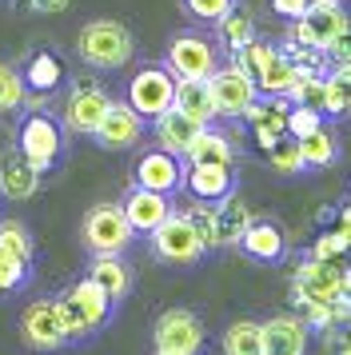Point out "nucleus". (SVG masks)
Masks as SVG:
<instances>
[{
  "label": "nucleus",
  "instance_id": "nucleus-17",
  "mask_svg": "<svg viewBox=\"0 0 351 355\" xmlns=\"http://www.w3.org/2000/svg\"><path fill=\"white\" fill-rule=\"evenodd\" d=\"M287 112H291V100L287 96H255V104L243 112V120L252 124V132H255V144L268 152L275 140H284L287 136Z\"/></svg>",
  "mask_w": 351,
  "mask_h": 355
},
{
  "label": "nucleus",
  "instance_id": "nucleus-9",
  "mask_svg": "<svg viewBox=\"0 0 351 355\" xmlns=\"http://www.w3.org/2000/svg\"><path fill=\"white\" fill-rule=\"evenodd\" d=\"M204 320L188 311V307H168L156 323H152V343L156 352L168 355H200L204 352Z\"/></svg>",
  "mask_w": 351,
  "mask_h": 355
},
{
  "label": "nucleus",
  "instance_id": "nucleus-7",
  "mask_svg": "<svg viewBox=\"0 0 351 355\" xmlns=\"http://www.w3.org/2000/svg\"><path fill=\"white\" fill-rule=\"evenodd\" d=\"M207 88H212V100H216V112L223 120H243V112L255 104L259 96V84L248 68H239L236 60L220 64L212 76H207Z\"/></svg>",
  "mask_w": 351,
  "mask_h": 355
},
{
  "label": "nucleus",
  "instance_id": "nucleus-21",
  "mask_svg": "<svg viewBox=\"0 0 351 355\" xmlns=\"http://www.w3.org/2000/svg\"><path fill=\"white\" fill-rule=\"evenodd\" d=\"M311 327L300 315H271L264 320V355H307Z\"/></svg>",
  "mask_w": 351,
  "mask_h": 355
},
{
  "label": "nucleus",
  "instance_id": "nucleus-46",
  "mask_svg": "<svg viewBox=\"0 0 351 355\" xmlns=\"http://www.w3.org/2000/svg\"><path fill=\"white\" fill-rule=\"evenodd\" d=\"M32 12H40V17H56V12H64L72 0H24Z\"/></svg>",
  "mask_w": 351,
  "mask_h": 355
},
{
  "label": "nucleus",
  "instance_id": "nucleus-15",
  "mask_svg": "<svg viewBox=\"0 0 351 355\" xmlns=\"http://www.w3.org/2000/svg\"><path fill=\"white\" fill-rule=\"evenodd\" d=\"M124 216H128V224H132V232L136 236H152L168 216H172V196H164V192H148V188H140V184H132L124 196Z\"/></svg>",
  "mask_w": 351,
  "mask_h": 355
},
{
  "label": "nucleus",
  "instance_id": "nucleus-13",
  "mask_svg": "<svg viewBox=\"0 0 351 355\" xmlns=\"http://www.w3.org/2000/svg\"><path fill=\"white\" fill-rule=\"evenodd\" d=\"M144 128H148V120L128 100H112L104 120H100V128L92 132V140L104 152H128V148H136L144 140Z\"/></svg>",
  "mask_w": 351,
  "mask_h": 355
},
{
  "label": "nucleus",
  "instance_id": "nucleus-38",
  "mask_svg": "<svg viewBox=\"0 0 351 355\" xmlns=\"http://www.w3.org/2000/svg\"><path fill=\"white\" fill-rule=\"evenodd\" d=\"M180 8H184L191 20H200V24H220V20L236 8V0H180Z\"/></svg>",
  "mask_w": 351,
  "mask_h": 355
},
{
  "label": "nucleus",
  "instance_id": "nucleus-34",
  "mask_svg": "<svg viewBox=\"0 0 351 355\" xmlns=\"http://www.w3.org/2000/svg\"><path fill=\"white\" fill-rule=\"evenodd\" d=\"M268 164L275 168V172H284V176H300L303 168V152H300V140L296 136H284V140H275V144L268 148Z\"/></svg>",
  "mask_w": 351,
  "mask_h": 355
},
{
  "label": "nucleus",
  "instance_id": "nucleus-33",
  "mask_svg": "<svg viewBox=\"0 0 351 355\" xmlns=\"http://www.w3.org/2000/svg\"><path fill=\"white\" fill-rule=\"evenodd\" d=\"M0 252H8V256H16L20 263H28L36 259V240H32V232L24 220H12V216H4L0 220Z\"/></svg>",
  "mask_w": 351,
  "mask_h": 355
},
{
  "label": "nucleus",
  "instance_id": "nucleus-39",
  "mask_svg": "<svg viewBox=\"0 0 351 355\" xmlns=\"http://www.w3.org/2000/svg\"><path fill=\"white\" fill-rule=\"evenodd\" d=\"M316 128H323V112H319L316 104H291V112H287V136H311Z\"/></svg>",
  "mask_w": 351,
  "mask_h": 355
},
{
  "label": "nucleus",
  "instance_id": "nucleus-10",
  "mask_svg": "<svg viewBox=\"0 0 351 355\" xmlns=\"http://www.w3.org/2000/svg\"><path fill=\"white\" fill-rule=\"evenodd\" d=\"M351 20L343 12V4H327V0H319L311 12H303L300 20H291V36H287V44H300V49H316V52H327L339 33H348Z\"/></svg>",
  "mask_w": 351,
  "mask_h": 355
},
{
  "label": "nucleus",
  "instance_id": "nucleus-18",
  "mask_svg": "<svg viewBox=\"0 0 351 355\" xmlns=\"http://www.w3.org/2000/svg\"><path fill=\"white\" fill-rule=\"evenodd\" d=\"M40 180L44 176L24 160V152L16 144L0 152V196H4V200H12V204L32 200V196L40 192Z\"/></svg>",
  "mask_w": 351,
  "mask_h": 355
},
{
  "label": "nucleus",
  "instance_id": "nucleus-12",
  "mask_svg": "<svg viewBox=\"0 0 351 355\" xmlns=\"http://www.w3.org/2000/svg\"><path fill=\"white\" fill-rule=\"evenodd\" d=\"M296 304H332L335 295H343V268H335V259H316L307 256L296 272Z\"/></svg>",
  "mask_w": 351,
  "mask_h": 355
},
{
  "label": "nucleus",
  "instance_id": "nucleus-24",
  "mask_svg": "<svg viewBox=\"0 0 351 355\" xmlns=\"http://www.w3.org/2000/svg\"><path fill=\"white\" fill-rule=\"evenodd\" d=\"M252 220H255L252 208L236 192L228 200H220L216 204V248H239V240H243V232H248Z\"/></svg>",
  "mask_w": 351,
  "mask_h": 355
},
{
  "label": "nucleus",
  "instance_id": "nucleus-11",
  "mask_svg": "<svg viewBox=\"0 0 351 355\" xmlns=\"http://www.w3.org/2000/svg\"><path fill=\"white\" fill-rule=\"evenodd\" d=\"M20 339H24V347H32V352H40V355L68 347L60 311H56V295L52 300H32L24 307V315H20Z\"/></svg>",
  "mask_w": 351,
  "mask_h": 355
},
{
  "label": "nucleus",
  "instance_id": "nucleus-25",
  "mask_svg": "<svg viewBox=\"0 0 351 355\" xmlns=\"http://www.w3.org/2000/svg\"><path fill=\"white\" fill-rule=\"evenodd\" d=\"M88 275H92L96 284L108 291L116 304H120V300H128V291H132V268L124 263V256H92Z\"/></svg>",
  "mask_w": 351,
  "mask_h": 355
},
{
  "label": "nucleus",
  "instance_id": "nucleus-32",
  "mask_svg": "<svg viewBox=\"0 0 351 355\" xmlns=\"http://www.w3.org/2000/svg\"><path fill=\"white\" fill-rule=\"evenodd\" d=\"M300 152H303V164L307 168H332L339 160V140H335V132L323 124L316 128L311 136H300Z\"/></svg>",
  "mask_w": 351,
  "mask_h": 355
},
{
  "label": "nucleus",
  "instance_id": "nucleus-44",
  "mask_svg": "<svg viewBox=\"0 0 351 355\" xmlns=\"http://www.w3.org/2000/svg\"><path fill=\"white\" fill-rule=\"evenodd\" d=\"M327 56H332V64H351V28L327 44Z\"/></svg>",
  "mask_w": 351,
  "mask_h": 355
},
{
  "label": "nucleus",
  "instance_id": "nucleus-27",
  "mask_svg": "<svg viewBox=\"0 0 351 355\" xmlns=\"http://www.w3.org/2000/svg\"><path fill=\"white\" fill-rule=\"evenodd\" d=\"M319 112H323V120L351 116V64H335L332 72H327L323 100H319Z\"/></svg>",
  "mask_w": 351,
  "mask_h": 355
},
{
  "label": "nucleus",
  "instance_id": "nucleus-29",
  "mask_svg": "<svg viewBox=\"0 0 351 355\" xmlns=\"http://www.w3.org/2000/svg\"><path fill=\"white\" fill-rule=\"evenodd\" d=\"M188 164H232L236 160V144L228 140V132H216L207 124L200 136H196V144L188 148Z\"/></svg>",
  "mask_w": 351,
  "mask_h": 355
},
{
  "label": "nucleus",
  "instance_id": "nucleus-35",
  "mask_svg": "<svg viewBox=\"0 0 351 355\" xmlns=\"http://www.w3.org/2000/svg\"><path fill=\"white\" fill-rule=\"evenodd\" d=\"M28 100V88H24V76L16 72L12 64H0V116L16 112L20 104Z\"/></svg>",
  "mask_w": 351,
  "mask_h": 355
},
{
  "label": "nucleus",
  "instance_id": "nucleus-43",
  "mask_svg": "<svg viewBox=\"0 0 351 355\" xmlns=\"http://www.w3.org/2000/svg\"><path fill=\"white\" fill-rule=\"evenodd\" d=\"M319 0H271V12L284 20H300L303 12H311Z\"/></svg>",
  "mask_w": 351,
  "mask_h": 355
},
{
  "label": "nucleus",
  "instance_id": "nucleus-19",
  "mask_svg": "<svg viewBox=\"0 0 351 355\" xmlns=\"http://www.w3.org/2000/svg\"><path fill=\"white\" fill-rule=\"evenodd\" d=\"M64 295L76 304V311L84 315V323L92 327V336H100V331L112 323V315H116V300L96 284L92 275H84V279H76L72 288H64Z\"/></svg>",
  "mask_w": 351,
  "mask_h": 355
},
{
  "label": "nucleus",
  "instance_id": "nucleus-4",
  "mask_svg": "<svg viewBox=\"0 0 351 355\" xmlns=\"http://www.w3.org/2000/svg\"><path fill=\"white\" fill-rule=\"evenodd\" d=\"M176 76L168 64H144L132 72V80H128V104L136 108V112L152 124L156 116H164L168 108H176Z\"/></svg>",
  "mask_w": 351,
  "mask_h": 355
},
{
  "label": "nucleus",
  "instance_id": "nucleus-40",
  "mask_svg": "<svg viewBox=\"0 0 351 355\" xmlns=\"http://www.w3.org/2000/svg\"><path fill=\"white\" fill-rule=\"evenodd\" d=\"M184 216H188L191 224H196V232H200V240H204L207 252H216V204H204V200H196L191 208H184Z\"/></svg>",
  "mask_w": 351,
  "mask_h": 355
},
{
  "label": "nucleus",
  "instance_id": "nucleus-31",
  "mask_svg": "<svg viewBox=\"0 0 351 355\" xmlns=\"http://www.w3.org/2000/svg\"><path fill=\"white\" fill-rule=\"evenodd\" d=\"M223 355H264V323L236 320L223 331Z\"/></svg>",
  "mask_w": 351,
  "mask_h": 355
},
{
  "label": "nucleus",
  "instance_id": "nucleus-48",
  "mask_svg": "<svg viewBox=\"0 0 351 355\" xmlns=\"http://www.w3.org/2000/svg\"><path fill=\"white\" fill-rule=\"evenodd\" d=\"M156 355H168V352H156Z\"/></svg>",
  "mask_w": 351,
  "mask_h": 355
},
{
  "label": "nucleus",
  "instance_id": "nucleus-14",
  "mask_svg": "<svg viewBox=\"0 0 351 355\" xmlns=\"http://www.w3.org/2000/svg\"><path fill=\"white\" fill-rule=\"evenodd\" d=\"M132 184H140L148 192H164L172 196L184 188V160L172 156V152H164V148H152V152H144L136 168H132Z\"/></svg>",
  "mask_w": 351,
  "mask_h": 355
},
{
  "label": "nucleus",
  "instance_id": "nucleus-3",
  "mask_svg": "<svg viewBox=\"0 0 351 355\" xmlns=\"http://www.w3.org/2000/svg\"><path fill=\"white\" fill-rule=\"evenodd\" d=\"M132 240H136V232H132L120 204H96V208H88L84 224H80V243L92 256H124Z\"/></svg>",
  "mask_w": 351,
  "mask_h": 355
},
{
  "label": "nucleus",
  "instance_id": "nucleus-36",
  "mask_svg": "<svg viewBox=\"0 0 351 355\" xmlns=\"http://www.w3.org/2000/svg\"><path fill=\"white\" fill-rule=\"evenodd\" d=\"M28 279H32L28 263H20L16 256L0 252V295H16V291H24V284H28Z\"/></svg>",
  "mask_w": 351,
  "mask_h": 355
},
{
  "label": "nucleus",
  "instance_id": "nucleus-20",
  "mask_svg": "<svg viewBox=\"0 0 351 355\" xmlns=\"http://www.w3.org/2000/svg\"><path fill=\"white\" fill-rule=\"evenodd\" d=\"M24 88H28V108H44V100H48V92H56L60 88V80H64V64H60V56L56 52H48V49H40V52H32V60L24 64Z\"/></svg>",
  "mask_w": 351,
  "mask_h": 355
},
{
  "label": "nucleus",
  "instance_id": "nucleus-1",
  "mask_svg": "<svg viewBox=\"0 0 351 355\" xmlns=\"http://www.w3.org/2000/svg\"><path fill=\"white\" fill-rule=\"evenodd\" d=\"M76 56L80 64L96 68V72H112V68H124L136 56V36L128 33V24L120 20H88L76 36Z\"/></svg>",
  "mask_w": 351,
  "mask_h": 355
},
{
  "label": "nucleus",
  "instance_id": "nucleus-47",
  "mask_svg": "<svg viewBox=\"0 0 351 355\" xmlns=\"http://www.w3.org/2000/svg\"><path fill=\"white\" fill-rule=\"evenodd\" d=\"M327 4H343V0H327Z\"/></svg>",
  "mask_w": 351,
  "mask_h": 355
},
{
  "label": "nucleus",
  "instance_id": "nucleus-28",
  "mask_svg": "<svg viewBox=\"0 0 351 355\" xmlns=\"http://www.w3.org/2000/svg\"><path fill=\"white\" fill-rule=\"evenodd\" d=\"M296 76H300L296 60H291V56L280 49V52L268 60V64L255 72V84H259V92H264V96H287V88L296 84Z\"/></svg>",
  "mask_w": 351,
  "mask_h": 355
},
{
  "label": "nucleus",
  "instance_id": "nucleus-42",
  "mask_svg": "<svg viewBox=\"0 0 351 355\" xmlns=\"http://www.w3.org/2000/svg\"><path fill=\"white\" fill-rule=\"evenodd\" d=\"M348 248H351V236H343V232H327V236H319V240L311 243V256L316 259H339Z\"/></svg>",
  "mask_w": 351,
  "mask_h": 355
},
{
  "label": "nucleus",
  "instance_id": "nucleus-30",
  "mask_svg": "<svg viewBox=\"0 0 351 355\" xmlns=\"http://www.w3.org/2000/svg\"><path fill=\"white\" fill-rule=\"evenodd\" d=\"M216 33H220V49L228 52V56H236V52H243L248 44L255 40V24H252V12H243V8H232L228 17L216 24Z\"/></svg>",
  "mask_w": 351,
  "mask_h": 355
},
{
  "label": "nucleus",
  "instance_id": "nucleus-22",
  "mask_svg": "<svg viewBox=\"0 0 351 355\" xmlns=\"http://www.w3.org/2000/svg\"><path fill=\"white\" fill-rule=\"evenodd\" d=\"M207 124H200V120H191V116H184L180 108H168L164 116H156L152 120V132H156V148H164V152H172V156H188V148L196 144V136L204 132Z\"/></svg>",
  "mask_w": 351,
  "mask_h": 355
},
{
  "label": "nucleus",
  "instance_id": "nucleus-41",
  "mask_svg": "<svg viewBox=\"0 0 351 355\" xmlns=\"http://www.w3.org/2000/svg\"><path fill=\"white\" fill-rule=\"evenodd\" d=\"M275 52H280V49H275V44H264V40H252V44H248V49H243V52H236L232 60H236L239 68H248V72H252V76H255V72H259V68L268 64V60H271V56H275Z\"/></svg>",
  "mask_w": 351,
  "mask_h": 355
},
{
  "label": "nucleus",
  "instance_id": "nucleus-16",
  "mask_svg": "<svg viewBox=\"0 0 351 355\" xmlns=\"http://www.w3.org/2000/svg\"><path fill=\"white\" fill-rule=\"evenodd\" d=\"M184 188L191 200L220 204L236 192V172L232 164H184Z\"/></svg>",
  "mask_w": 351,
  "mask_h": 355
},
{
  "label": "nucleus",
  "instance_id": "nucleus-6",
  "mask_svg": "<svg viewBox=\"0 0 351 355\" xmlns=\"http://www.w3.org/2000/svg\"><path fill=\"white\" fill-rule=\"evenodd\" d=\"M152 252H156V259L172 263V268H191V263H200V259L207 256L200 232H196V224H191L184 211H172V216L152 232Z\"/></svg>",
  "mask_w": 351,
  "mask_h": 355
},
{
  "label": "nucleus",
  "instance_id": "nucleus-45",
  "mask_svg": "<svg viewBox=\"0 0 351 355\" xmlns=\"http://www.w3.org/2000/svg\"><path fill=\"white\" fill-rule=\"evenodd\" d=\"M327 352H332V355H351V331H348V323H343V327H332V336H327Z\"/></svg>",
  "mask_w": 351,
  "mask_h": 355
},
{
  "label": "nucleus",
  "instance_id": "nucleus-8",
  "mask_svg": "<svg viewBox=\"0 0 351 355\" xmlns=\"http://www.w3.org/2000/svg\"><path fill=\"white\" fill-rule=\"evenodd\" d=\"M108 88L104 84L88 80V76H76L72 88H68V96H64V112H60V124L68 132H76V136H92L100 128V120L108 112Z\"/></svg>",
  "mask_w": 351,
  "mask_h": 355
},
{
  "label": "nucleus",
  "instance_id": "nucleus-23",
  "mask_svg": "<svg viewBox=\"0 0 351 355\" xmlns=\"http://www.w3.org/2000/svg\"><path fill=\"white\" fill-rule=\"evenodd\" d=\"M239 252L255 263H280L287 252V240L280 224H271V220H252L248 232H243V240H239Z\"/></svg>",
  "mask_w": 351,
  "mask_h": 355
},
{
  "label": "nucleus",
  "instance_id": "nucleus-2",
  "mask_svg": "<svg viewBox=\"0 0 351 355\" xmlns=\"http://www.w3.org/2000/svg\"><path fill=\"white\" fill-rule=\"evenodd\" d=\"M64 132L68 128H64L52 112L28 108L24 120H20V128H16V148L24 152V160H28L40 176H48L64 156Z\"/></svg>",
  "mask_w": 351,
  "mask_h": 355
},
{
  "label": "nucleus",
  "instance_id": "nucleus-26",
  "mask_svg": "<svg viewBox=\"0 0 351 355\" xmlns=\"http://www.w3.org/2000/svg\"><path fill=\"white\" fill-rule=\"evenodd\" d=\"M176 108H180L184 116H191V120H200V124L220 120L207 80H180V84H176Z\"/></svg>",
  "mask_w": 351,
  "mask_h": 355
},
{
  "label": "nucleus",
  "instance_id": "nucleus-5",
  "mask_svg": "<svg viewBox=\"0 0 351 355\" xmlns=\"http://www.w3.org/2000/svg\"><path fill=\"white\" fill-rule=\"evenodd\" d=\"M164 64L172 68L176 80H207L220 68V44L204 33H176L168 40Z\"/></svg>",
  "mask_w": 351,
  "mask_h": 355
},
{
  "label": "nucleus",
  "instance_id": "nucleus-37",
  "mask_svg": "<svg viewBox=\"0 0 351 355\" xmlns=\"http://www.w3.org/2000/svg\"><path fill=\"white\" fill-rule=\"evenodd\" d=\"M56 311H60V323H64V336H68V343H84V339H92V327L84 323V315L76 311V304L68 300V295H56Z\"/></svg>",
  "mask_w": 351,
  "mask_h": 355
}]
</instances>
